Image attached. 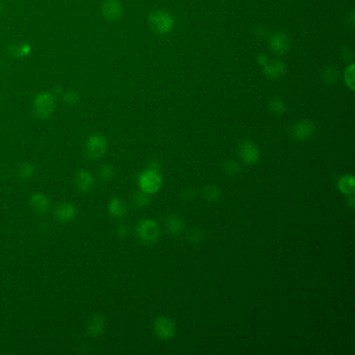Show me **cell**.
Wrapping results in <instances>:
<instances>
[{"label":"cell","mask_w":355,"mask_h":355,"mask_svg":"<svg viewBox=\"0 0 355 355\" xmlns=\"http://www.w3.org/2000/svg\"><path fill=\"white\" fill-rule=\"evenodd\" d=\"M174 19L168 12L155 11L148 16V25L158 35L169 34L174 27Z\"/></svg>","instance_id":"cell-1"},{"label":"cell","mask_w":355,"mask_h":355,"mask_svg":"<svg viewBox=\"0 0 355 355\" xmlns=\"http://www.w3.org/2000/svg\"><path fill=\"white\" fill-rule=\"evenodd\" d=\"M55 97L50 92H42L34 99V113L38 118H49L55 110Z\"/></svg>","instance_id":"cell-2"},{"label":"cell","mask_w":355,"mask_h":355,"mask_svg":"<svg viewBox=\"0 0 355 355\" xmlns=\"http://www.w3.org/2000/svg\"><path fill=\"white\" fill-rule=\"evenodd\" d=\"M137 235L142 243L147 245L155 244L159 238L160 228L155 220L143 219L137 226Z\"/></svg>","instance_id":"cell-3"},{"label":"cell","mask_w":355,"mask_h":355,"mask_svg":"<svg viewBox=\"0 0 355 355\" xmlns=\"http://www.w3.org/2000/svg\"><path fill=\"white\" fill-rule=\"evenodd\" d=\"M162 185V178L158 171L147 169L141 173L139 177V186L141 191L151 195L159 191Z\"/></svg>","instance_id":"cell-4"},{"label":"cell","mask_w":355,"mask_h":355,"mask_svg":"<svg viewBox=\"0 0 355 355\" xmlns=\"http://www.w3.org/2000/svg\"><path fill=\"white\" fill-rule=\"evenodd\" d=\"M108 150V141L102 134L95 133L85 143V153L90 158H99Z\"/></svg>","instance_id":"cell-5"},{"label":"cell","mask_w":355,"mask_h":355,"mask_svg":"<svg viewBox=\"0 0 355 355\" xmlns=\"http://www.w3.org/2000/svg\"><path fill=\"white\" fill-rule=\"evenodd\" d=\"M153 330L161 340H171L176 334L175 322L167 316H158L153 322Z\"/></svg>","instance_id":"cell-6"},{"label":"cell","mask_w":355,"mask_h":355,"mask_svg":"<svg viewBox=\"0 0 355 355\" xmlns=\"http://www.w3.org/2000/svg\"><path fill=\"white\" fill-rule=\"evenodd\" d=\"M123 14V6L119 0H104L101 5V15L108 21H117Z\"/></svg>","instance_id":"cell-7"},{"label":"cell","mask_w":355,"mask_h":355,"mask_svg":"<svg viewBox=\"0 0 355 355\" xmlns=\"http://www.w3.org/2000/svg\"><path fill=\"white\" fill-rule=\"evenodd\" d=\"M315 132V124L311 120H301L291 128V134L295 140L304 141L310 139Z\"/></svg>","instance_id":"cell-8"},{"label":"cell","mask_w":355,"mask_h":355,"mask_svg":"<svg viewBox=\"0 0 355 355\" xmlns=\"http://www.w3.org/2000/svg\"><path fill=\"white\" fill-rule=\"evenodd\" d=\"M238 153L242 160L248 165H254L260 158V150L253 142L245 141L238 147Z\"/></svg>","instance_id":"cell-9"},{"label":"cell","mask_w":355,"mask_h":355,"mask_svg":"<svg viewBox=\"0 0 355 355\" xmlns=\"http://www.w3.org/2000/svg\"><path fill=\"white\" fill-rule=\"evenodd\" d=\"M290 48V39L284 33H275L270 39V49L277 55L284 54Z\"/></svg>","instance_id":"cell-10"},{"label":"cell","mask_w":355,"mask_h":355,"mask_svg":"<svg viewBox=\"0 0 355 355\" xmlns=\"http://www.w3.org/2000/svg\"><path fill=\"white\" fill-rule=\"evenodd\" d=\"M285 65L282 62L277 60L268 61V63L264 66V73L268 79H280L285 74Z\"/></svg>","instance_id":"cell-11"},{"label":"cell","mask_w":355,"mask_h":355,"mask_svg":"<svg viewBox=\"0 0 355 355\" xmlns=\"http://www.w3.org/2000/svg\"><path fill=\"white\" fill-rule=\"evenodd\" d=\"M76 208L71 203H62L55 209V218L62 223H68L75 218Z\"/></svg>","instance_id":"cell-12"},{"label":"cell","mask_w":355,"mask_h":355,"mask_svg":"<svg viewBox=\"0 0 355 355\" xmlns=\"http://www.w3.org/2000/svg\"><path fill=\"white\" fill-rule=\"evenodd\" d=\"M94 177L89 171L80 170L75 175V186L81 192H88L94 187Z\"/></svg>","instance_id":"cell-13"},{"label":"cell","mask_w":355,"mask_h":355,"mask_svg":"<svg viewBox=\"0 0 355 355\" xmlns=\"http://www.w3.org/2000/svg\"><path fill=\"white\" fill-rule=\"evenodd\" d=\"M166 229L171 235H179L185 229L184 219L175 214L170 215L166 220Z\"/></svg>","instance_id":"cell-14"},{"label":"cell","mask_w":355,"mask_h":355,"mask_svg":"<svg viewBox=\"0 0 355 355\" xmlns=\"http://www.w3.org/2000/svg\"><path fill=\"white\" fill-rule=\"evenodd\" d=\"M31 206L38 214H43L46 213L48 208H49V200L47 197L41 193L34 194L31 197Z\"/></svg>","instance_id":"cell-15"},{"label":"cell","mask_w":355,"mask_h":355,"mask_svg":"<svg viewBox=\"0 0 355 355\" xmlns=\"http://www.w3.org/2000/svg\"><path fill=\"white\" fill-rule=\"evenodd\" d=\"M109 210L112 216L122 218L127 213V205L119 197H115L111 200V202L109 204Z\"/></svg>","instance_id":"cell-16"},{"label":"cell","mask_w":355,"mask_h":355,"mask_svg":"<svg viewBox=\"0 0 355 355\" xmlns=\"http://www.w3.org/2000/svg\"><path fill=\"white\" fill-rule=\"evenodd\" d=\"M104 329V320L101 316L95 315L88 324V333L91 337H98Z\"/></svg>","instance_id":"cell-17"},{"label":"cell","mask_w":355,"mask_h":355,"mask_svg":"<svg viewBox=\"0 0 355 355\" xmlns=\"http://www.w3.org/2000/svg\"><path fill=\"white\" fill-rule=\"evenodd\" d=\"M338 188L345 195H353L355 192V182L353 175H344L338 182Z\"/></svg>","instance_id":"cell-18"},{"label":"cell","mask_w":355,"mask_h":355,"mask_svg":"<svg viewBox=\"0 0 355 355\" xmlns=\"http://www.w3.org/2000/svg\"><path fill=\"white\" fill-rule=\"evenodd\" d=\"M150 201H151V199H150L149 194L145 193V192H143V191L137 192V193L133 195V204L137 207H140V208L146 207L149 205Z\"/></svg>","instance_id":"cell-19"},{"label":"cell","mask_w":355,"mask_h":355,"mask_svg":"<svg viewBox=\"0 0 355 355\" xmlns=\"http://www.w3.org/2000/svg\"><path fill=\"white\" fill-rule=\"evenodd\" d=\"M202 193L205 199L209 200V201H217L220 198H221V191L216 186H207L204 187L202 190Z\"/></svg>","instance_id":"cell-20"},{"label":"cell","mask_w":355,"mask_h":355,"mask_svg":"<svg viewBox=\"0 0 355 355\" xmlns=\"http://www.w3.org/2000/svg\"><path fill=\"white\" fill-rule=\"evenodd\" d=\"M223 171L224 173L227 175V176H237L239 172H241V167H239V165L237 164V161L235 160H232V159H228L224 162L223 165Z\"/></svg>","instance_id":"cell-21"},{"label":"cell","mask_w":355,"mask_h":355,"mask_svg":"<svg viewBox=\"0 0 355 355\" xmlns=\"http://www.w3.org/2000/svg\"><path fill=\"white\" fill-rule=\"evenodd\" d=\"M269 110L276 116H280L285 112V104L279 98H273L269 102Z\"/></svg>","instance_id":"cell-22"},{"label":"cell","mask_w":355,"mask_h":355,"mask_svg":"<svg viewBox=\"0 0 355 355\" xmlns=\"http://www.w3.org/2000/svg\"><path fill=\"white\" fill-rule=\"evenodd\" d=\"M35 167L31 162H24L18 169V174L21 179H30L35 174Z\"/></svg>","instance_id":"cell-23"},{"label":"cell","mask_w":355,"mask_h":355,"mask_svg":"<svg viewBox=\"0 0 355 355\" xmlns=\"http://www.w3.org/2000/svg\"><path fill=\"white\" fill-rule=\"evenodd\" d=\"M354 64H350L344 73V79L345 83L347 87H349L352 91L354 90Z\"/></svg>","instance_id":"cell-24"},{"label":"cell","mask_w":355,"mask_h":355,"mask_svg":"<svg viewBox=\"0 0 355 355\" xmlns=\"http://www.w3.org/2000/svg\"><path fill=\"white\" fill-rule=\"evenodd\" d=\"M99 175L104 180H111L115 175V170L111 165H103L99 169Z\"/></svg>","instance_id":"cell-25"},{"label":"cell","mask_w":355,"mask_h":355,"mask_svg":"<svg viewBox=\"0 0 355 355\" xmlns=\"http://www.w3.org/2000/svg\"><path fill=\"white\" fill-rule=\"evenodd\" d=\"M323 79L327 83H332L338 79V71L331 68H327L323 73Z\"/></svg>","instance_id":"cell-26"},{"label":"cell","mask_w":355,"mask_h":355,"mask_svg":"<svg viewBox=\"0 0 355 355\" xmlns=\"http://www.w3.org/2000/svg\"><path fill=\"white\" fill-rule=\"evenodd\" d=\"M79 99V93L75 92V91H68V92H66V93L64 94V97H63V100L65 101V103L70 104V105L78 103Z\"/></svg>","instance_id":"cell-27"},{"label":"cell","mask_w":355,"mask_h":355,"mask_svg":"<svg viewBox=\"0 0 355 355\" xmlns=\"http://www.w3.org/2000/svg\"><path fill=\"white\" fill-rule=\"evenodd\" d=\"M17 55L18 56H25L27 55L28 53L31 52V46L27 45V44H22V45H19L17 47Z\"/></svg>","instance_id":"cell-28"},{"label":"cell","mask_w":355,"mask_h":355,"mask_svg":"<svg viewBox=\"0 0 355 355\" xmlns=\"http://www.w3.org/2000/svg\"><path fill=\"white\" fill-rule=\"evenodd\" d=\"M189 238H190L191 242H194L195 244H197L201 239V237L199 236V232H197V230H196V232L191 233V235L189 236Z\"/></svg>","instance_id":"cell-29"},{"label":"cell","mask_w":355,"mask_h":355,"mask_svg":"<svg viewBox=\"0 0 355 355\" xmlns=\"http://www.w3.org/2000/svg\"><path fill=\"white\" fill-rule=\"evenodd\" d=\"M118 234L119 236L121 237H125L127 235V227L124 226V225H121L119 228H118Z\"/></svg>","instance_id":"cell-30"},{"label":"cell","mask_w":355,"mask_h":355,"mask_svg":"<svg viewBox=\"0 0 355 355\" xmlns=\"http://www.w3.org/2000/svg\"><path fill=\"white\" fill-rule=\"evenodd\" d=\"M268 61L269 60H268V57L266 55H261L260 57H258V63H260V65L263 66V67L268 63Z\"/></svg>","instance_id":"cell-31"},{"label":"cell","mask_w":355,"mask_h":355,"mask_svg":"<svg viewBox=\"0 0 355 355\" xmlns=\"http://www.w3.org/2000/svg\"><path fill=\"white\" fill-rule=\"evenodd\" d=\"M0 11H1V2H0Z\"/></svg>","instance_id":"cell-32"}]
</instances>
